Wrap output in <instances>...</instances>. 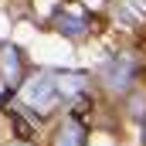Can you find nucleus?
I'll use <instances>...</instances> for the list:
<instances>
[{"mask_svg":"<svg viewBox=\"0 0 146 146\" xmlns=\"http://www.w3.org/2000/svg\"><path fill=\"white\" fill-rule=\"evenodd\" d=\"M58 95H61V92H58V75L54 72H37V75H31V78L21 85V99H24L27 106L41 109V112L51 109Z\"/></svg>","mask_w":146,"mask_h":146,"instance_id":"1","label":"nucleus"},{"mask_svg":"<svg viewBox=\"0 0 146 146\" xmlns=\"http://www.w3.org/2000/svg\"><path fill=\"white\" fill-rule=\"evenodd\" d=\"M133 72H136L133 58L115 54L112 61L102 65V82H106V88H112V92H126V88H129V82H133Z\"/></svg>","mask_w":146,"mask_h":146,"instance_id":"2","label":"nucleus"},{"mask_svg":"<svg viewBox=\"0 0 146 146\" xmlns=\"http://www.w3.org/2000/svg\"><path fill=\"white\" fill-rule=\"evenodd\" d=\"M0 75H3V82L14 88V85H24L21 78H24V58H21V51L14 48V44H3L0 48Z\"/></svg>","mask_w":146,"mask_h":146,"instance_id":"3","label":"nucleus"},{"mask_svg":"<svg viewBox=\"0 0 146 146\" xmlns=\"http://www.w3.org/2000/svg\"><path fill=\"white\" fill-rule=\"evenodd\" d=\"M54 146H85V126L78 122V115L61 122V129L54 136Z\"/></svg>","mask_w":146,"mask_h":146,"instance_id":"4","label":"nucleus"},{"mask_svg":"<svg viewBox=\"0 0 146 146\" xmlns=\"http://www.w3.org/2000/svg\"><path fill=\"white\" fill-rule=\"evenodd\" d=\"M85 85H88V75H82V72H58V92H61L65 99L82 95Z\"/></svg>","mask_w":146,"mask_h":146,"instance_id":"5","label":"nucleus"},{"mask_svg":"<svg viewBox=\"0 0 146 146\" xmlns=\"http://www.w3.org/2000/svg\"><path fill=\"white\" fill-rule=\"evenodd\" d=\"M54 27H58L61 34H68V37H85L88 21H85V17H75V14H58V17H54Z\"/></svg>","mask_w":146,"mask_h":146,"instance_id":"6","label":"nucleus"},{"mask_svg":"<svg viewBox=\"0 0 146 146\" xmlns=\"http://www.w3.org/2000/svg\"><path fill=\"white\" fill-rule=\"evenodd\" d=\"M14 126H17V136H24V139L31 136V126H27V122H24V119H21L17 112H14Z\"/></svg>","mask_w":146,"mask_h":146,"instance_id":"7","label":"nucleus"},{"mask_svg":"<svg viewBox=\"0 0 146 146\" xmlns=\"http://www.w3.org/2000/svg\"><path fill=\"white\" fill-rule=\"evenodd\" d=\"M143 106H146V102L136 95V99H133V115H136V119H143V115H146V109H143Z\"/></svg>","mask_w":146,"mask_h":146,"instance_id":"8","label":"nucleus"},{"mask_svg":"<svg viewBox=\"0 0 146 146\" xmlns=\"http://www.w3.org/2000/svg\"><path fill=\"white\" fill-rule=\"evenodd\" d=\"M10 146H31V143H27V139H17V143H10Z\"/></svg>","mask_w":146,"mask_h":146,"instance_id":"9","label":"nucleus"}]
</instances>
